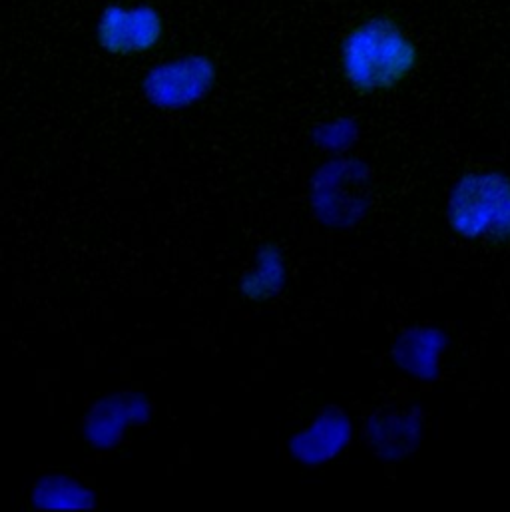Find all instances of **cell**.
Returning <instances> with one entry per match:
<instances>
[{"mask_svg": "<svg viewBox=\"0 0 510 512\" xmlns=\"http://www.w3.org/2000/svg\"><path fill=\"white\" fill-rule=\"evenodd\" d=\"M421 64L415 34L391 14H367L353 22L337 44V68L359 96H381L409 82Z\"/></svg>", "mask_w": 510, "mask_h": 512, "instance_id": "6da1fadb", "label": "cell"}, {"mask_svg": "<svg viewBox=\"0 0 510 512\" xmlns=\"http://www.w3.org/2000/svg\"><path fill=\"white\" fill-rule=\"evenodd\" d=\"M445 220L451 234L465 244L509 248V172L499 168L463 172L447 192Z\"/></svg>", "mask_w": 510, "mask_h": 512, "instance_id": "7a4b0ae2", "label": "cell"}, {"mask_svg": "<svg viewBox=\"0 0 510 512\" xmlns=\"http://www.w3.org/2000/svg\"><path fill=\"white\" fill-rule=\"evenodd\" d=\"M371 170L365 162L331 156L309 178V206L317 222L331 230H349L363 222L371 206Z\"/></svg>", "mask_w": 510, "mask_h": 512, "instance_id": "3957f363", "label": "cell"}, {"mask_svg": "<svg viewBox=\"0 0 510 512\" xmlns=\"http://www.w3.org/2000/svg\"><path fill=\"white\" fill-rule=\"evenodd\" d=\"M351 441V421L345 411L329 407L301 433L289 441V453L301 465L317 467L325 465L341 455Z\"/></svg>", "mask_w": 510, "mask_h": 512, "instance_id": "277c9868", "label": "cell"}, {"mask_svg": "<svg viewBox=\"0 0 510 512\" xmlns=\"http://www.w3.org/2000/svg\"><path fill=\"white\" fill-rule=\"evenodd\" d=\"M216 78V68L208 58H184L164 66V70L156 74L152 82L154 98L172 108L190 106L212 92Z\"/></svg>", "mask_w": 510, "mask_h": 512, "instance_id": "5b68a950", "label": "cell"}, {"mask_svg": "<svg viewBox=\"0 0 510 512\" xmlns=\"http://www.w3.org/2000/svg\"><path fill=\"white\" fill-rule=\"evenodd\" d=\"M447 337L439 329L413 327L403 331L393 345V359L399 371L419 381H433L441 369Z\"/></svg>", "mask_w": 510, "mask_h": 512, "instance_id": "8992f818", "label": "cell"}, {"mask_svg": "<svg viewBox=\"0 0 510 512\" xmlns=\"http://www.w3.org/2000/svg\"><path fill=\"white\" fill-rule=\"evenodd\" d=\"M287 281L289 265L283 248L263 242L255 248L252 267L240 279V291L252 303H267L285 291Z\"/></svg>", "mask_w": 510, "mask_h": 512, "instance_id": "52a82bcc", "label": "cell"}, {"mask_svg": "<svg viewBox=\"0 0 510 512\" xmlns=\"http://www.w3.org/2000/svg\"><path fill=\"white\" fill-rule=\"evenodd\" d=\"M106 32V40L110 42V48H120L124 44L126 34H134L136 46L138 48H148L152 46L160 34H162V24L160 18L150 12V10H136V12H122L118 16H112Z\"/></svg>", "mask_w": 510, "mask_h": 512, "instance_id": "ba28073f", "label": "cell"}, {"mask_svg": "<svg viewBox=\"0 0 510 512\" xmlns=\"http://www.w3.org/2000/svg\"><path fill=\"white\" fill-rule=\"evenodd\" d=\"M357 136H359L357 124L349 118H335V120L317 124L313 130L315 146L333 156H339L347 148H351Z\"/></svg>", "mask_w": 510, "mask_h": 512, "instance_id": "9c48e42d", "label": "cell"}]
</instances>
